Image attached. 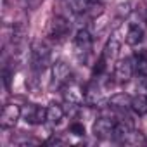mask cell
Segmentation results:
<instances>
[{"label":"cell","mask_w":147,"mask_h":147,"mask_svg":"<svg viewBox=\"0 0 147 147\" xmlns=\"http://www.w3.org/2000/svg\"><path fill=\"white\" fill-rule=\"evenodd\" d=\"M125 144H128V145H144V144H147V138L144 137V133H142V131L131 130V131L128 133V137H126Z\"/></svg>","instance_id":"cell-16"},{"label":"cell","mask_w":147,"mask_h":147,"mask_svg":"<svg viewBox=\"0 0 147 147\" xmlns=\"http://www.w3.org/2000/svg\"><path fill=\"white\" fill-rule=\"evenodd\" d=\"M88 4H90V0H69V5H71V9L75 11V12H83V11H87Z\"/></svg>","instance_id":"cell-18"},{"label":"cell","mask_w":147,"mask_h":147,"mask_svg":"<svg viewBox=\"0 0 147 147\" xmlns=\"http://www.w3.org/2000/svg\"><path fill=\"white\" fill-rule=\"evenodd\" d=\"M130 109H131L135 114H138V116L147 114V97H145V95H137V97H133Z\"/></svg>","instance_id":"cell-14"},{"label":"cell","mask_w":147,"mask_h":147,"mask_svg":"<svg viewBox=\"0 0 147 147\" xmlns=\"http://www.w3.org/2000/svg\"><path fill=\"white\" fill-rule=\"evenodd\" d=\"M119 42L116 40V38H111L107 43H106V47H104V52H102V55H104V59L107 61V62H111V61H114L116 57H118V54H119Z\"/></svg>","instance_id":"cell-12"},{"label":"cell","mask_w":147,"mask_h":147,"mask_svg":"<svg viewBox=\"0 0 147 147\" xmlns=\"http://www.w3.org/2000/svg\"><path fill=\"white\" fill-rule=\"evenodd\" d=\"M144 40V31H142V28H138V26H135V24H131L130 28H128V31H126V36H125V42L128 43V45H138L140 42Z\"/></svg>","instance_id":"cell-11"},{"label":"cell","mask_w":147,"mask_h":147,"mask_svg":"<svg viewBox=\"0 0 147 147\" xmlns=\"http://www.w3.org/2000/svg\"><path fill=\"white\" fill-rule=\"evenodd\" d=\"M145 23H147V16H145Z\"/></svg>","instance_id":"cell-23"},{"label":"cell","mask_w":147,"mask_h":147,"mask_svg":"<svg viewBox=\"0 0 147 147\" xmlns=\"http://www.w3.org/2000/svg\"><path fill=\"white\" fill-rule=\"evenodd\" d=\"M31 61H33V66L36 69L47 67V64L50 62V47L45 42L36 40L31 45Z\"/></svg>","instance_id":"cell-1"},{"label":"cell","mask_w":147,"mask_h":147,"mask_svg":"<svg viewBox=\"0 0 147 147\" xmlns=\"http://www.w3.org/2000/svg\"><path fill=\"white\" fill-rule=\"evenodd\" d=\"M64 114H66V111H64V107L59 106V104H50V106L47 107V121H49L50 125H59V123L62 121Z\"/></svg>","instance_id":"cell-10"},{"label":"cell","mask_w":147,"mask_h":147,"mask_svg":"<svg viewBox=\"0 0 147 147\" xmlns=\"http://www.w3.org/2000/svg\"><path fill=\"white\" fill-rule=\"evenodd\" d=\"M71 78V69L64 61H57L52 64V80L55 83H69Z\"/></svg>","instance_id":"cell-8"},{"label":"cell","mask_w":147,"mask_h":147,"mask_svg":"<svg viewBox=\"0 0 147 147\" xmlns=\"http://www.w3.org/2000/svg\"><path fill=\"white\" fill-rule=\"evenodd\" d=\"M40 2H42V0H24V4H26L28 7H36Z\"/></svg>","instance_id":"cell-22"},{"label":"cell","mask_w":147,"mask_h":147,"mask_svg":"<svg viewBox=\"0 0 147 147\" xmlns=\"http://www.w3.org/2000/svg\"><path fill=\"white\" fill-rule=\"evenodd\" d=\"M21 118L30 125H42L47 121V109L36 104H26L21 107Z\"/></svg>","instance_id":"cell-2"},{"label":"cell","mask_w":147,"mask_h":147,"mask_svg":"<svg viewBox=\"0 0 147 147\" xmlns=\"http://www.w3.org/2000/svg\"><path fill=\"white\" fill-rule=\"evenodd\" d=\"M133 69H135V64L131 59H121V61H118V64L114 67V78L119 83H126L133 75Z\"/></svg>","instance_id":"cell-7"},{"label":"cell","mask_w":147,"mask_h":147,"mask_svg":"<svg viewBox=\"0 0 147 147\" xmlns=\"http://www.w3.org/2000/svg\"><path fill=\"white\" fill-rule=\"evenodd\" d=\"M64 99H66L69 104H82V100H83V92L80 90L78 85L71 83V85H67V87L64 88Z\"/></svg>","instance_id":"cell-9"},{"label":"cell","mask_w":147,"mask_h":147,"mask_svg":"<svg viewBox=\"0 0 147 147\" xmlns=\"http://www.w3.org/2000/svg\"><path fill=\"white\" fill-rule=\"evenodd\" d=\"M69 30H71V24L66 18L62 16H55L52 21H50V26H49V35L57 40V42H62L66 40V36L69 35Z\"/></svg>","instance_id":"cell-4"},{"label":"cell","mask_w":147,"mask_h":147,"mask_svg":"<svg viewBox=\"0 0 147 147\" xmlns=\"http://www.w3.org/2000/svg\"><path fill=\"white\" fill-rule=\"evenodd\" d=\"M106 62H107V61L104 59V55L95 62V66H94V76H100L102 73L106 71Z\"/></svg>","instance_id":"cell-20"},{"label":"cell","mask_w":147,"mask_h":147,"mask_svg":"<svg viewBox=\"0 0 147 147\" xmlns=\"http://www.w3.org/2000/svg\"><path fill=\"white\" fill-rule=\"evenodd\" d=\"M97 2H102V0H97Z\"/></svg>","instance_id":"cell-25"},{"label":"cell","mask_w":147,"mask_h":147,"mask_svg":"<svg viewBox=\"0 0 147 147\" xmlns=\"http://www.w3.org/2000/svg\"><path fill=\"white\" fill-rule=\"evenodd\" d=\"M114 125L116 121H113L111 118H97V121H94L92 131L97 138H107V137H113Z\"/></svg>","instance_id":"cell-6"},{"label":"cell","mask_w":147,"mask_h":147,"mask_svg":"<svg viewBox=\"0 0 147 147\" xmlns=\"http://www.w3.org/2000/svg\"><path fill=\"white\" fill-rule=\"evenodd\" d=\"M21 118V107L16 104H5L0 114V126L2 128H14Z\"/></svg>","instance_id":"cell-5"},{"label":"cell","mask_w":147,"mask_h":147,"mask_svg":"<svg viewBox=\"0 0 147 147\" xmlns=\"http://www.w3.org/2000/svg\"><path fill=\"white\" fill-rule=\"evenodd\" d=\"M135 67L140 75H147V50H142L135 55Z\"/></svg>","instance_id":"cell-17"},{"label":"cell","mask_w":147,"mask_h":147,"mask_svg":"<svg viewBox=\"0 0 147 147\" xmlns=\"http://www.w3.org/2000/svg\"><path fill=\"white\" fill-rule=\"evenodd\" d=\"M47 144H49V145H59V144H62V140H61L59 137H52V138H49Z\"/></svg>","instance_id":"cell-21"},{"label":"cell","mask_w":147,"mask_h":147,"mask_svg":"<svg viewBox=\"0 0 147 147\" xmlns=\"http://www.w3.org/2000/svg\"><path fill=\"white\" fill-rule=\"evenodd\" d=\"M131 97L128 94H114L111 99H109V104L116 109H128L131 107Z\"/></svg>","instance_id":"cell-13"},{"label":"cell","mask_w":147,"mask_h":147,"mask_svg":"<svg viewBox=\"0 0 147 147\" xmlns=\"http://www.w3.org/2000/svg\"><path fill=\"white\" fill-rule=\"evenodd\" d=\"M130 131H131L130 125H125V123H116V125H114V130H113V138H116V140H119V142H125Z\"/></svg>","instance_id":"cell-15"},{"label":"cell","mask_w":147,"mask_h":147,"mask_svg":"<svg viewBox=\"0 0 147 147\" xmlns=\"http://www.w3.org/2000/svg\"><path fill=\"white\" fill-rule=\"evenodd\" d=\"M145 88H147V82H145Z\"/></svg>","instance_id":"cell-24"},{"label":"cell","mask_w":147,"mask_h":147,"mask_svg":"<svg viewBox=\"0 0 147 147\" xmlns=\"http://www.w3.org/2000/svg\"><path fill=\"white\" fill-rule=\"evenodd\" d=\"M69 131H71L73 135H76V137H83V135H85V126H83V123L75 121V123L69 125Z\"/></svg>","instance_id":"cell-19"},{"label":"cell","mask_w":147,"mask_h":147,"mask_svg":"<svg viewBox=\"0 0 147 147\" xmlns=\"http://www.w3.org/2000/svg\"><path fill=\"white\" fill-rule=\"evenodd\" d=\"M92 49V36L87 30H78L76 36H75V55L80 61H87L88 54Z\"/></svg>","instance_id":"cell-3"}]
</instances>
